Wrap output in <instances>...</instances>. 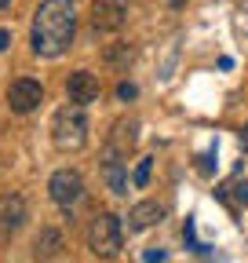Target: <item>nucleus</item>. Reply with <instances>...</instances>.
Returning a JSON list of instances; mask_svg holds the SVG:
<instances>
[{
	"label": "nucleus",
	"mask_w": 248,
	"mask_h": 263,
	"mask_svg": "<svg viewBox=\"0 0 248 263\" xmlns=\"http://www.w3.org/2000/svg\"><path fill=\"white\" fill-rule=\"evenodd\" d=\"M77 37V8L73 0H40L33 11V29H29V48L40 59H58Z\"/></svg>",
	"instance_id": "nucleus-1"
},
{
	"label": "nucleus",
	"mask_w": 248,
	"mask_h": 263,
	"mask_svg": "<svg viewBox=\"0 0 248 263\" xmlns=\"http://www.w3.org/2000/svg\"><path fill=\"white\" fill-rule=\"evenodd\" d=\"M51 143L55 150L62 154H77L88 146V114L80 103H70L62 106L55 117H51Z\"/></svg>",
	"instance_id": "nucleus-2"
},
{
	"label": "nucleus",
	"mask_w": 248,
	"mask_h": 263,
	"mask_svg": "<svg viewBox=\"0 0 248 263\" xmlns=\"http://www.w3.org/2000/svg\"><path fill=\"white\" fill-rule=\"evenodd\" d=\"M120 245H124V223H120V216L99 212L95 219H91V227H88V249L95 256H102V259H113L120 252Z\"/></svg>",
	"instance_id": "nucleus-3"
},
{
	"label": "nucleus",
	"mask_w": 248,
	"mask_h": 263,
	"mask_svg": "<svg viewBox=\"0 0 248 263\" xmlns=\"http://www.w3.org/2000/svg\"><path fill=\"white\" fill-rule=\"evenodd\" d=\"M48 194H51L55 205L73 209L80 197H84V179H80V172H73V168H58V172L48 179Z\"/></svg>",
	"instance_id": "nucleus-4"
},
{
	"label": "nucleus",
	"mask_w": 248,
	"mask_h": 263,
	"mask_svg": "<svg viewBox=\"0 0 248 263\" xmlns=\"http://www.w3.org/2000/svg\"><path fill=\"white\" fill-rule=\"evenodd\" d=\"M128 15H132L128 0H95V4H91V26H95L99 33L120 29L124 22H128Z\"/></svg>",
	"instance_id": "nucleus-5"
},
{
	"label": "nucleus",
	"mask_w": 248,
	"mask_h": 263,
	"mask_svg": "<svg viewBox=\"0 0 248 263\" xmlns=\"http://www.w3.org/2000/svg\"><path fill=\"white\" fill-rule=\"evenodd\" d=\"M40 103H44L40 81H29V77L11 81V88H8V106H11V114H33Z\"/></svg>",
	"instance_id": "nucleus-6"
},
{
	"label": "nucleus",
	"mask_w": 248,
	"mask_h": 263,
	"mask_svg": "<svg viewBox=\"0 0 248 263\" xmlns=\"http://www.w3.org/2000/svg\"><path fill=\"white\" fill-rule=\"evenodd\" d=\"M22 223H26V201L18 194H0V238L22 230Z\"/></svg>",
	"instance_id": "nucleus-7"
},
{
	"label": "nucleus",
	"mask_w": 248,
	"mask_h": 263,
	"mask_svg": "<svg viewBox=\"0 0 248 263\" xmlns=\"http://www.w3.org/2000/svg\"><path fill=\"white\" fill-rule=\"evenodd\" d=\"M66 95H70V103H80V106L95 103L99 99V77L88 73V70H73L70 81H66Z\"/></svg>",
	"instance_id": "nucleus-8"
},
{
	"label": "nucleus",
	"mask_w": 248,
	"mask_h": 263,
	"mask_svg": "<svg viewBox=\"0 0 248 263\" xmlns=\"http://www.w3.org/2000/svg\"><path fill=\"white\" fill-rule=\"evenodd\" d=\"M132 143H135V121H117L113 124V132H110V143H106V157H128V150H132Z\"/></svg>",
	"instance_id": "nucleus-9"
},
{
	"label": "nucleus",
	"mask_w": 248,
	"mask_h": 263,
	"mask_svg": "<svg viewBox=\"0 0 248 263\" xmlns=\"http://www.w3.org/2000/svg\"><path fill=\"white\" fill-rule=\"evenodd\" d=\"M164 219V205L157 201H139L132 212H128V230H150Z\"/></svg>",
	"instance_id": "nucleus-10"
},
{
	"label": "nucleus",
	"mask_w": 248,
	"mask_h": 263,
	"mask_svg": "<svg viewBox=\"0 0 248 263\" xmlns=\"http://www.w3.org/2000/svg\"><path fill=\"white\" fill-rule=\"evenodd\" d=\"M102 179H106V186H110L117 197L128 194V176H124V161H120V157H106V164H102Z\"/></svg>",
	"instance_id": "nucleus-11"
},
{
	"label": "nucleus",
	"mask_w": 248,
	"mask_h": 263,
	"mask_svg": "<svg viewBox=\"0 0 248 263\" xmlns=\"http://www.w3.org/2000/svg\"><path fill=\"white\" fill-rule=\"evenodd\" d=\"M58 249H62V234H58L55 227H44L40 234H37V241H33L37 259H51V256H58Z\"/></svg>",
	"instance_id": "nucleus-12"
},
{
	"label": "nucleus",
	"mask_w": 248,
	"mask_h": 263,
	"mask_svg": "<svg viewBox=\"0 0 248 263\" xmlns=\"http://www.w3.org/2000/svg\"><path fill=\"white\" fill-rule=\"evenodd\" d=\"M150 172H153V157H142V161L135 164V176H132V183L142 190V186L150 183Z\"/></svg>",
	"instance_id": "nucleus-13"
},
{
	"label": "nucleus",
	"mask_w": 248,
	"mask_h": 263,
	"mask_svg": "<svg viewBox=\"0 0 248 263\" xmlns=\"http://www.w3.org/2000/svg\"><path fill=\"white\" fill-rule=\"evenodd\" d=\"M135 95H139V88H135V84H128V81L117 84V99H120V103H132Z\"/></svg>",
	"instance_id": "nucleus-14"
},
{
	"label": "nucleus",
	"mask_w": 248,
	"mask_h": 263,
	"mask_svg": "<svg viewBox=\"0 0 248 263\" xmlns=\"http://www.w3.org/2000/svg\"><path fill=\"white\" fill-rule=\"evenodd\" d=\"M106 59H110V62H117V66H120V62H132V48L124 44L120 51H106Z\"/></svg>",
	"instance_id": "nucleus-15"
},
{
	"label": "nucleus",
	"mask_w": 248,
	"mask_h": 263,
	"mask_svg": "<svg viewBox=\"0 0 248 263\" xmlns=\"http://www.w3.org/2000/svg\"><path fill=\"white\" fill-rule=\"evenodd\" d=\"M230 190H234V201L237 205H248V183H234Z\"/></svg>",
	"instance_id": "nucleus-16"
},
{
	"label": "nucleus",
	"mask_w": 248,
	"mask_h": 263,
	"mask_svg": "<svg viewBox=\"0 0 248 263\" xmlns=\"http://www.w3.org/2000/svg\"><path fill=\"white\" fill-rule=\"evenodd\" d=\"M182 238H186V245H190V249H197V252H201V245H197V238H194V219H186V227H182Z\"/></svg>",
	"instance_id": "nucleus-17"
},
{
	"label": "nucleus",
	"mask_w": 248,
	"mask_h": 263,
	"mask_svg": "<svg viewBox=\"0 0 248 263\" xmlns=\"http://www.w3.org/2000/svg\"><path fill=\"white\" fill-rule=\"evenodd\" d=\"M142 259H146V263H164V259H168V252H164V249H146V256H142Z\"/></svg>",
	"instance_id": "nucleus-18"
},
{
	"label": "nucleus",
	"mask_w": 248,
	"mask_h": 263,
	"mask_svg": "<svg viewBox=\"0 0 248 263\" xmlns=\"http://www.w3.org/2000/svg\"><path fill=\"white\" fill-rule=\"evenodd\" d=\"M197 161H201L197 168H201L204 176H208V172H215V154H204V157H197Z\"/></svg>",
	"instance_id": "nucleus-19"
},
{
	"label": "nucleus",
	"mask_w": 248,
	"mask_h": 263,
	"mask_svg": "<svg viewBox=\"0 0 248 263\" xmlns=\"http://www.w3.org/2000/svg\"><path fill=\"white\" fill-rule=\"evenodd\" d=\"M8 44H11V29H0V51H8Z\"/></svg>",
	"instance_id": "nucleus-20"
},
{
	"label": "nucleus",
	"mask_w": 248,
	"mask_h": 263,
	"mask_svg": "<svg viewBox=\"0 0 248 263\" xmlns=\"http://www.w3.org/2000/svg\"><path fill=\"white\" fill-rule=\"evenodd\" d=\"M241 146H244V150H248V124H244V128H241Z\"/></svg>",
	"instance_id": "nucleus-21"
},
{
	"label": "nucleus",
	"mask_w": 248,
	"mask_h": 263,
	"mask_svg": "<svg viewBox=\"0 0 248 263\" xmlns=\"http://www.w3.org/2000/svg\"><path fill=\"white\" fill-rule=\"evenodd\" d=\"M168 4H172V8H186V4H190V0H168Z\"/></svg>",
	"instance_id": "nucleus-22"
},
{
	"label": "nucleus",
	"mask_w": 248,
	"mask_h": 263,
	"mask_svg": "<svg viewBox=\"0 0 248 263\" xmlns=\"http://www.w3.org/2000/svg\"><path fill=\"white\" fill-rule=\"evenodd\" d=\"M8 4H11V0H0V11H4V8H8Z\"/></svg>",
	"instance_id": "nucleus-23"
}]
</instances>
